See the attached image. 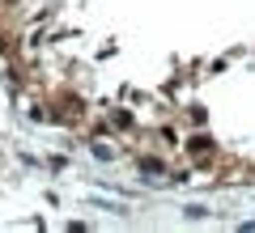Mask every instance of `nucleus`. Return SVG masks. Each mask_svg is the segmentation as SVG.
I'll use <instances>...</instances> for the list:
<instances>
[{
    "mask_svg": "<svg viewBox=\"0 0 255 233\" xmlns=\"http://www.w3.org/2000/svg\"><path fill=\"white\" fill-rule=\"evenodd\" d=\"M183 153L191 157V165H196V170H213V165H217V157H221L217 140H213L209 132H191L187 140H183Z\"/></svg>",
    "mask_w": 255,
    "mask_h": 233,
    "instance_id": "nucleus-1",
    "label": "nucleus"
},
{
    "mask_svg": "<svg viewBox=\"0 0 255 233\" xmlns=\"http://www.w3.org/2000/svg\"><path fill=\"white\" fill-rule=\"evenodd\" d=\"M140 170H145V174H162V170H166V165H162V161H157V157H140Z\"/></svg>",
    "mask_w": 255,
    "mask_h": 233,
    "instance_id": "nucleus-3",
    "label": "nucleus"
},
{
    "mask_svg": "<svg viewBox=\"0 0 255 233\" xmlns=\"http://www.w3.org/2000/svg\"><path fill=\"white\" fill-rule=\"evenodd\" d=\"M107 123L115 127V132H132V127H136V119L128 115L124 106H115V110H111V115H107Z\"/></svg>",
    "mask_w": 255,
    "mask_h": 233,
    "instance_id": "nucleus-2",
    "label": "nucleus"
}]
</instances>
